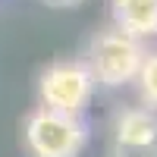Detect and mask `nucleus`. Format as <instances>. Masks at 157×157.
I'll use <instances>...</instances> for the list:
<instances>
[{
    "instance_id": "3",
    "label": "nucleus",
    "mask_w": 157,
    "mask_h": 157,
    "mask_svg": "<svg viewBox=\"0 0 157 157\" xmlns=\"http://www.w3.org/2000/svg\"><path fill=\"white\" fill-rule=\"evenodd\" d=\"M94 75L85 66V60H57L41 69L38 75V98L44 107H54L63 113H78L82 116L85 107L91 104L94 94Z\"/></svg>"
},
{
    "instance_id": "6",
    "label": "nucleus",
    "mask_w": 157,
    "mask_h": 157,
    "mask_svg": "<svg viewBox=\"0 0 157 157\" xmlns=\"http://www.w3.org/2000/svg\"><path fill=\"white\" fill-rule=\"evenodd\" d=\"M135 85H138L141 104L151 107V110H157V50H145L138 75H135Z\"/></svg>"
},
{
    "instance_id": "2",
    "label": "nucleus",
    "mask_w": 157,
    "mask_h": 157,
    "mask_svg": "<svg viewBox=\"0 0 157 157\" xmlns=\"http://www.w3.org/2000/svg\"><path fill=\"white\" fill-rule=\"evenodd\" d=\"M22 138L32 157H78L88 145V126L78 113L35 107L22 123Z\"/></svg>"
},
{
    "instance_id": "4",
    "label": "nucleus",
    "mask_w": 157,
    "mask_h": 157,
    "mask_svg": "<svg viewBox=\"0 0 157 157\" xmlns=\"http://www.w3.org/2000/svg\"><path fill=\"white\" fill-rule=\"evenodd\" d=\"M116 151H151L157 145V110L151 107H123L113 120Z\"/></svg>"
},
{
    "instance_id": "5",
    "label": "nucleus",
    "mask_w": 157,
    "mask_h": 157,
    "mask_svg": "<svg viewBox=\"0 0 157 157\" xmlns=\"http://www.w3.org/2000/svg\"><path fill=\"white\" fill-rule=\"evenodd\" d=\"M113 25L135 38H157V0H110Z\"/></svg>"
},
{
    "instance_id": "1",
    "label": "nucleus",
    "mask_w": 157,
    "mask_h": 157,
    "mask_svg": "<svg viewBox=\"0 0 157 157\" xmlns=\"http://www.w3.org/2000/svg\"><path fill=\"white\" fill-rule=\"evenodd\" d=\"M145 50L148 47H145L141 38L110 25V29H101L88 41L85 66L91 69V75H94L98 85H104V88H123L129 82H135Z\"/></svg>"
},
{
    "instance_id": "7",
    "label": "nucleus",
    "mask_w": 157,
    "mask_h": 157,
    "mask_svg": "<svg viewBox=\"0 0 157 157\" xmlns=\"http://www.w3.org/2000/svg\"><path fill=\"white\" fill-rule=\"evenodd\" d=\"M47 6H57V10H69V6H78V3H85V0H44Z\"/></svg>"
}]
</instances>
